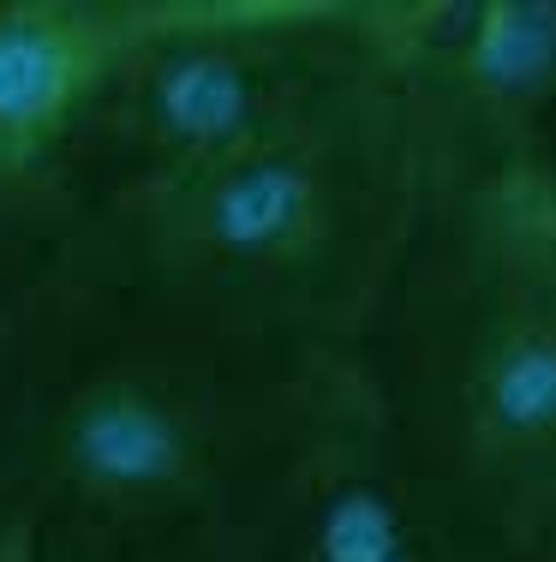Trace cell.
I'll list each match as a JSON object with an SVG mask.
<instances>
[{
  "label": "cell",
  "instance_id": "52a82bcc",
  "mask_svg": "<svg viewBox=\"0 0 556 562\" xmlns=\"http://www.w3.org/2000/svg\"><path fill=\"white\" fill-rule=\"evenodd\" d=\"M138 0H0V186H55Z\"/></svg>",
  "mask_w": 556,
  "mask_h": 562
},
{
  "label": "cell",
  "instance_id": "7a4b0ae2",
  "mask_svg": "<svg viewBox=\"0 0 556 562\" xmlns=\"http://www.w3.org/2000/svg\"><path fill=\"white\" fill-rule=\"evenodd\" d=\"M436 180L389 85L216 168L72 222V251L132 293L294 359H365L431 222Z\"/></svg>",
  "mask_w": 556,
  "mask_h": 562
},
{
  "label": "cell",
  "instance_id": "ba28073f",
  "mask_svg": "<svg viewBox=\"0 0 556 562\" xmlns=\"http://www.w3.org/2000/svg\"><path fill=\"white\" fill-rule=\"evenodd\" d=\"M72 222V204L55 186H0V317L60 258Z\"/></svg>",
  "mask_w": 556,
  "mask_h": 562
},
{
  "label": "cell",
  "instance_id": "3957f363",
  "mask_svg": "<svg viewBox=\"0 0 556 562\" xmlns=\"http://www.w3.org/2000/svg\"><path fill=\"white\" fill-rule=\"evenodd\" d=\"M365 366L514 562H556V168L443 186Z\"/></svg>",
  "mask_w": 556,
  "mask_h": 562
},
{
  "label": "cell",
  "instance_id": "6da1fadb",
  "mask_svg": "<svg viewBox=\"0 0 556 562\" xmlns=\"http://www.w3.org/2000/svg\"><path fill=\"white\" fill-rule=\"evenodd\" d=\"M348 359L60 258L0 317V527L36 562H251Z\"/></svg>",
  "mask_w": 556,
  "mask_h": 562
},
{
  "label": "cell",
  "instance_id": "8992f818",
  "mask_svg": "<svg viewBox=\"0 0 556 562\" xmlns=\"http://www.w3.org/2000/svg\"><path fill=\"white\" fill-rule=\"evenodd\" d=\"M251 562H514L449 479L425 461L383 395L348 359L317 413L306 454L275 503Z\"/></svg>",
  "mask_w": 556,
  "mask_h": 562
},
{
  "label": "cell",
  "instance_id": "5b68a950",
  "mask_svg": "<svg viewBox=\"0 0 556 562\" xmlns=\"http://www.w3.org/2000/svg\"><path fill=\"white\" fill-rule=\"evenodd\" d=\"M371 36L436 192L556 168V0H371Z\"/></svg>",
  "mask_w": 556,
  "mask_h": 562
},
{
  "label": "cell",
  "instance_id": "277c9868",
  "mask_svg": "<svg viewBox=\"0 0 556 562\" xmlns=\"http://www.w3.org/2000/svg\"><path fill=\"white\" fill-rule=\"evenodd\" d=\"M383 85L371 0H138L55 173L72 216L216 168Z\"/></svg>",
  "mask_w": 556,
  "mask_h": 562
}]
</instances>
